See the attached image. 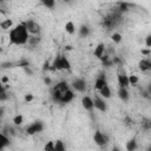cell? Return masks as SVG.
<instances>
[{
    "mask_svg": "<svg viewBox=\"0 0 151 151\" xmlns=\"http://www.w3.org/2000/svg\"><path fill=\"white\" fill-rule=\"evenodd\" d=\"M129 81H130V85H136V84L139 81V79H138L137 76L131 74V76H129Z\"/></svg>",
    "mask_w": 151,
    "mask_h": 151,
    "instance_id": "f1b7e54d",
    "label": "cell"
},
{
    "mask_svg": "<svg viewBox=\"0 0 151 151\" xmlns=\"http://www.w3.org/2000/svg\"><path fill=\"white\" fill-rule=\"evenodd\" d=\"M1 81H2V85H5V83H7V81H8V78H7V77H2Z\"/></svg>",
    "mask_w": 151,
    "mask_h": 151,
    "instance_id": "836d02e7",
    "label": "cell"
},
{
    "mask_svg": "<svg viewBox=\"0 0 151 151\" xmlns=\"http://www.w3.org/2000/svg\"><path fill=\"white\" fill-rule=\"evenodd\" d=\"M147 151H151V144L147 146Z\"/></svg>",
    "mask_w": 151,
    "mask_h": 151,
    "instance_id": "74e56055",
    "label": "cell"
},
{
    "mask_svg": "<svg viewBox=\"0 0 151 151\" xmlns=\"http://www.w3.org/2000/svg\"><path fill=\"white\" fill-rule=\"evenodd\" d=\"M93 103H94V107L101 112H105L107 110V106H106V103L104 101L103 98H100L99 96H96L94 99H93Z\"/></svg>",
    "mask_w": 151,
    "mask_h": 151,
    "instance_id": "ba28073f",
    "label": "cell"
},
{
    "mask_svg": "<svg viewBox=\"0 0 151 151\" xmlns=\"http://www.w3.org/2000/svg\"><path fill=\"white\" fill-rule=\"evenodd\" d=\"M140 125H142V127H143L144 130H151V119L143 118Z\"/></svg>",
    "mask_w": 151,
    "mask_h": 151,
    "instance_id": "7402d4cb",
    "label": "cell"
},
{
    "mask_svg": "<svg viewBox=\"0 0 151 151\" xmlns=\"http://www.w3.org/2000/svg\"><path fill=\"white\" fill-rule=\"evenodd\" d=\"M32 100H33V94H31V93L25 94V101H26V103H29V101H32Z\"/></svg>",
    "mask_w": 151,
    "mask_h": 151,
    "instance_id": "1f68e13d",
    "label": "cell"
},
{
    "mask_svg": "<svg viewBox=\"0 0 151 151\" xmlns=\"http://www.w3.org/2000/svg\"><path fill=\"white\" fill-rule=\"evenodd\" d=\"M142 53H143V54H145V55H147V54H150V53H151V51H150V50H142Z\"/></svg>",
    "mask_w": 151,
    "mask_h": 151,
    "instance_id": "d6a6232c",
    "label": "cell"
},
{
    "mask_svg": "<svg viewBox=\"0 0 151 151\" xmlns=\"http://www.w3.org/2000/svg\"><path fill=\"white\" fill-rule=\"evenodd\" d=\"M52 70H71V64L64 54H58L52 64Z\"/></svg>",
    "mask_w": 151,
    "mask_h": 151,
    "instance_id": "7a4b0ae2",
    "label": "cell"
},
{
    "mask_svg": "<svg viewBox=\"0 0 151 151\" xmlns=\"http://www.w3.org/2000/svg\"><path fill=\"white\" fill-rule=\"evenodd\" d=\"M147 94H150V96H151V84L147 86Z\"/></svg>",
    "mask_w": 151,
    "mask_h": 151,
    "instance_id": "d590c367",
    "label": "cell"
},
{
    "mask_svg": "<svg viewBox=\"0 0 151 151\" xmlns=\"http://www.w3.org/2000/svg\"><path fill=\"white\" fill-rule=\"evenodd\" d=\"M117 78H118V85L119 87H127L130 86V81H129V76L125 74L124 72V68L122 65H119V70H118V74H117Z\"/></svg>",
    "mask_w": 151,
    "mask_h": 151,
    "instance_id": "3957f363",
    "label": "cell"
},
{
    "mask_svg": "<svg viewBox=\"0 0 151 151\" xmlns=\"http://www.w3.org/2000/svg\"><path fill=\"white\" fill-rule=\"evenodd\" d=\"M65 29H66V32L68 34H73L76 32V26H74V24L72 21H67L66 25H65Z\"/></svg>",
    "mask_w": 151,
    "mask_h": 151,
    "instance_id": "ffe728a7",
    "label": "cell"
},
{
    "mask_svg": "<svg viewBox=\"0 0 151 151\" xmlns=\"http://www.w3.org/2000/svg\"><path fill=\"white\" fill-rule=\"evenodd\" d=\"M99 94L103 97V98H110L111 97V90H110V87H109V85L107 86H105L104 88H101L100 91H99Z\"/></svg>",
    "mask_w": 151,
    "mask_h": 151,
    "instance_id": "d6986e66",
    "label": "cell"
},
{
    "mask_svg": "<svg viewBox=\"0 0 151 151\" xmlns=\"http://www.w3.org/2000/svg\"><path fill=\"white\" fill-rule=\"evenodd\" d=\"M118 5H119V11L120 12H126L129 9L127 8L129 7V4H126V2H119Z\"/></svg>",
    "mask_w": 151,
    "mask_h": 151,
    "instance_id": "f546056e",
    "label": "cell"
},
{
    "mask_svg": "<svg viewBox=\"0 0 151 151\" xmlns=\"http://www.w3.org/2000/svg\"><path fill=\"white\" fill-rule=\"evenodd\" d=\"M73 98H74V93H73V91L72 90H68L67 92H65L64 94H63V97H61V100H60V104H68V103H71L72 100H73Z\"/></svg>",
    "mask_w": 151,
    "mask_h": 151,
    "instance_id": "8fae6325",
    "label": "cell"
},
{
    "mask_svg": "<svg viewBox=\"0 0 151 151\" xmlns=\"http://www.w3.org/2000/svg\"><path fill=\"white\" fill-rule=\"evenodd\" d=\"M12 25H13V21L11 19H6V20H4V21L0 22V27L2 29H9L12 27Z\"/></svg>",
    "mask_w": 151,
    "mask_h": 151,
    "instance_id": "44dd1931",
    "label": "cell"
},
{
    "mask_svg": "<svg viewBox=\"0 0 151 151\" xmlns=\"http://www.w3.org/2000/svg\"><path fill=\"white\" fill-rule=\"evenodd\" d=\"M22 122H24V117H22L21 114H17V116L13 118V123H14L15 125H21Z\"/></svg>",
    "mask_w": 151,
    "mask_h": 151,
    "instance_id": "4316f807",
    "label": "cell"
},
{
    "mask_svg": "<svg viewBox=\"0 0 151 151\" xmlns=\"http://www.w3.org/2000/svg\"><path fill=\"white\" fill-rule=\"evenodd\" d=\"M81 104H83V107L87 111H92L93 107H94V103H93V99L88 96H84L81 98Z\"/></svg>",
    "mask_w": 151,
    "mask_h": 151,
    "instance_id": "9c48e42d",
    "label": "cell"
},
{
    "mask_svg": "<svg viewBox=\"0 0 151 151\" xmlns=\"http://www.w3.org/2000/svg\"><path fill=\"white\" fill-rule=\"evenodd\" d=\"M138 67L142 72H146V71H150L151 70V61L147 60V59H142L139 60L138 63Z\"/></svg>",
    "mask_w": 151,
    "mask_h": 151,
    "instance_id": "7c38bea8",
    "label": "cell"
},
{
    "mask_svg": "<svg viewBox=\"0 0 151 151\" xmlns=\"http://www.w3.org/2000/svg\"><path fill=\"white\" fill-rule=\"evenodd\" d=\"M45 151H54V142L50 140L45 144V147H44Z\"/></svg>",
    "mask_w": 151,
    "mask_h": 151,
    "instance_id": "83f0119b",
    "label": "cell"
},
{
    "mask_svg": "<svg viewBox=\"0 0 151 151\" xmlns=\"http://www.w3.org/2000/svg\"><path fill=\"white\" fill-rule=\"evenodd\" d=\"M24 25H25V27H26V29H27V32H28L29 34L37 35V34H39L40 31H41L40 25H39L38 22H35L34 20H27V21L24 22Z\"/></svg>",
    "mask_w": 151,
    "mask_h": 151,
    "instance_id": "277c9868",
    "label": "cell"
},
{
    "mask_svg": "<svg viewBox=\"0 0 151 151\" xmlns=\"http://www.w3.org/2000/svg\"><path fill=\"white\" fill-rule=\"evenodd\" d=\"M42 5H44L46 8L52 9V8L55 6V2H54L53 0H42Z\"/></svg>",
    "mask_w": 151,
    "mask_h": 151,
    "instance_id": "d4e9b609",
    "label": "cell"
},
{
    "mask_svg": "<svg viewBox=\"0 0 151 151\" xmlns=\"http://www.w3.org/2000/svg\"><path fill=\"white\" fill-rule=\"evenodd\" d=\"M45 83H46V84H50V83H51V80H50L48 78H45Z\"/></svg>",
    "mask_w": 151,
    "mask_h": 151,
    "instance_id": "8d00e7d4",
    "label": "cell"
},
{
    "mask_svg": "<svg viewBox=\"0 0 151 151\" xmlns=\"http://www.w3.org/2000/svg\"><path fill=\"white\" fill-rule=\"evenodd\" d=\"M111 151H120V149H119L118 146H112V149H111Z\"/></svg>",
    "mask_w": 151,
    "mask_h": 151,
    "instance_id": "e575fe53",
    "label": "cell"
},
{
    "mask_svg": "<svg viewBox=\"0 0 151 151\" xmlns=\"http://www.w3.org/2000/svg\"><path fill=\"white\" fill-rule=\"evenodd\" d=\"M105 86H107V81H106V78H105V74H100L97 79H96V83H94V88L100 91L101 88H104Z\"/></svg>",
    "mask_w": 151,
    "mask_h": 151,
    "instance_id": "30bf717a",
    "label": "cell"
},
{
    "mask_svg": "<svg viewBox=\"0 0 151 151\" xmlns=\"http://www.w3.org/2000/svg\"><path fill=\"white\" fill-rule=\"evenodd\" d=\"M111 39H112V41L114 42V44H120V41L123 40V37H122V34L120 33H113L112 35H111Z\"/></svg>",
    "mask_w": 151,
    "mask_h": 151,
    "instance_id": "603a6c76",
    "label": "cell"
},
{
    "mask_svg": "<svg viewBox=\"0 0 151 151\" xmlns=\"http://www.w3.org/2000/svg\"><path fill=\"white\" fill-rule=\"evenodd\" d=\"M8 38H9V44H12V45H25V44H27L28 39H29V35H28V32H27L24 22L17 25L14 28H12L9 31Z\"/></svg>",
    "mask_w": 151,
    "mask_h": 151,
    "instance_id": "6da1fadb",
    "label": "cell"
},
{
    "mask_svg": "<svg viewBox=\"0 0 151 151\" xmlns=\"http://www.w3.org/2000/svg\"><path fill=\"white\" fill-rule=\"evenodd\" d=\"M72 87H73L76 91L83 93V92L86 91V83H85L84 79H81V78H77V79L73 80V83H72Z\"/></svg>",
    "mask_w": 151,
    "mask_h": 151,
    "instance_id": "52a82bcc",
    "label": "cell"
},
{
    "mask_svg": "<svg viewBox=\"0 0 151 151\" xmlns=\"http://www.w3.org/2000/svg\"><path fill=\"white\" fill-rule=\"evenodd\" d=\"M88 34H90V28L86 25H81L79 28V35L81 38H86V37H88Z\"/></svg>",
    "mask_w": 151,
    "mask_h": 151,
    "instance_id": "ac0fdd59",
    "label": "cell"
},
{
    "mask_svg": "<svg viewBox=\"0 0 151 151\" xmlns=\"http://www.w3.org/2000/svg\"><path fill=\"white\" fill-rule=\"evenodd\" d=\"M39 41H40V38H39V37H37V35L29 37V39H28V44H31L32 46L38 45V44H39Z\"/></svg>",
    "mask_w": 151,
    "mask_h": 151,
    "instance_id": "484cf974",
    "label": "cell"
},
{
    "mask_svg": "<svg viewBox=\"0 0 151 151\" xmlns=\"http://www.w3.org/2000/svg\"><path fill=\"white\" fill-rule=\"evenodd\" d=\"M53 90H57V91H59L60 93H65V92H67L70 88H68V85H67V83L66 81H60V83H58L54 87H53Z\"/></svg>",
    "mask_w": 151,
    "mask_h": 151,
    "instance_id": "5bb4252c",
    "label": "cell"
},
{
    "mask_svg": "<svg viewBox=\"0 0 151 151\" xmlns=\"http://www.w3.org/2000/svg\"><path fill=\"white\" fill-rule=\"evenodd\" d=\"M104 53H105V46H104V44H101V42H100V44H98V45L96 46L93 54H94V57H96V58L100 59V58L104 55Z\"/></svg>",
    "mask_w": 151,
    "mask_h": 151,
    "instance_id": "4fadbf2b",
    "label": "cell"
},
{
    "mask_svg": "<svg viewBox=\"0 0 151 151\" xmlns=\"http://www.w3.org/2000/svg\"><path fill=\"white\" fill-rule=\"evenodd\" d=\"M118 97L123 100V101H127L129 100V92L125 87H119L118 88Z\"/></svg>",
    "mask_w": 151,
    "mask_h": 151,
    "instance_id": "9a60e30c",
    "label": "cell"
},
{
    "mask_svg": "<svg viewBox=\"0 0 151 151\" xmlns=\"http://www.w3.org/2000/svg\"><path fill=\"white\" fill-rule=\"evenodd\" d=\"M54 151H65V145L61 140H57L54 143Z\"/></svg>",
    "mask_w": 151,
    "mask_h": 151,
    "instance_id": "cb8c5ba5",
    "label": "cell"
},
{
    "mask_svg": "<svg viewBox=\"0 0 151 151\" xmlns=\"http://www.w3.org/2000/svg\"><path fill=\"white\" fill-rule=\"evenodd\" d=\"M93 140L98 146H104L107 144V136H105L103 132H100L99 130H97L93 134Z\"/></svg>",
    "mask_w": 151,
    "mask_h": 151,
    "instance_id": "5b68a950",
    "label": "cell"
},
{
    "mask_svg": "<svg viewBox=\"0 0 151 151\" xmlns=\"http://www.w3.org/2000/svg\"><path fill=\"white\" fill-rule=\"evenodd\" d=\"M0 138H1V145H0V147H1V150L2 149H5L6 146H8L9 144H11V140H9V138L5 134V133H2L1 132V134H0Z\"/></svg>",
    "mask_w": 151,
    "mask_h": 151,
    "instance_id": "e0dca14e",
    "label": "cell"
},
{
    "mask_svg": "<svg viewBox=\"0 0 151 151\" xmlns=\"http://www.w3.org/2000/svg\"><path fill=\"white\" fill-rule=\"evenodd\" d=\"M145 45H146V47L151 48V34H149V35L145 38Z\"/></svg>",
    "mask_w": 151,
    "mask_h": 151,
    "instance_id": "4dcf8cb0",
    "label": "cell"
},
{
    "mask_svg": "<svg viewBox=\"0 0 151 151\" xmlns=\"http://www.w3.org/2000/svg\"><path fill=\"white\" fill-rule=\"evenodd\" d=\"M44 130V124L41 122H34L33 124H31L27 129H26V132L28 134H35L38 132H41Z\"/></svg>",
    "mask_w": 151,
    "mask_h": 151,
    "instance_id": "8992f818",
    "label": "cell"
},
{
    "mask_svg": "<svg viewBox=\"0 0 151 151\" xmlns=\"http://www.w3.org/2000/svg\"><path fill=\"white\" fill-rule=\"evenodd\" d=\"M125 147H126V151H136V150H137V147H138L136 139H130V140L126 143Z\"/></svg>",
    "mask_w": 151,
    "mask_h": 151,
    "instance_id": "2e32d148",
    "label": "cell"
}]
</instances>
